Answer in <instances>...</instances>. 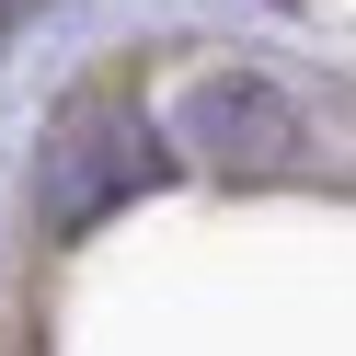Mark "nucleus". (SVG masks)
Listing matches in <instances>:
<instances>
[{
	"label": "nucleus",
	"mask_w": 356,
	"mask_h": 356,
	"mask_svg": "<svg viewBox=\"0 0 356 356\" xmlns=\"http://www.w3.org/2000/svg\"><path fill=\"white\" fill-rule=\"evenodd\" d=\"M184 149H195V161H218V172H253L264 149H287V115L253 92V81H218V92L184 104Z\"/></svg>",
	"instance_id": "1"
}]
</instances>
